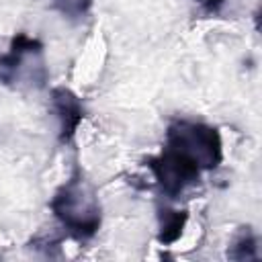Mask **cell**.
<instances>
[{
	"instance_id": "obj_1",
	"label": "cell",
	"mask_w": 262,
	"mask_h": 262,
	"mask_svg": "<svg viewBox=\"0 0 262 262\" xmlns=\"http://www.w3.org/2000/svg\"><path fill=\"white\" fill-rule=\"evenodd\" d=\"M49 209L66 233L76 242L92 239L102 225V207L98 194L78 168L53 192Z\"/></svg>"
},
{
	"instance_id": "obj_2",
	"label": "cell",
	"mask_w": 262,
	"mask_h": 262,
	"mask_svg": "<svg viewBox=\"0 0 262 262\" xmlns=\"http://www.w3.org/2000/svg\"><path fill=\"white\" fill-rule=\"evenodd\" d=\"M45 82L43 43L27 33H16L10 39L8 51L0 53V84L10 88H43Z\"/></svg>"
},
{
	"instance_id": "obj_3",
	"label": "cell",
	"mask_w": 262,
	"mask_h": 262,
	"mask_svg": "<svg viewBox=\"0 0 262 262\" xmlns=\"http://www.w3.org/2000/svg\"><path fill=\"white\" fill-rule=\"evenodd\" d=\"M166 143L188 156L207 172L215 170L223 160V141L217 127L194 119H172L166 127Z\"/></svg>"
},
{
	"instance_id": "obj_4",
	"label": "cell",
	"mask_w": 262,
	"mask_h": 262,
	"mask_svg": "<svg viewBox=\"0 0 262 262\" xmlns=\"http://www.w3.org/2000/svg\"><path fill=\"white\" fill-rule=\"evenodd\" d=\"M145 166L154 174V180L162 194H166L168 199H178L190 186H196L203 174L196 162L168 143H164L160 154L147 158Z\"/></svg>"
},
{
	"instance_id": "obj_5",
	"label": "cell",
	"mask_w": 262,
	"mask_h": 262,
	"mask_svg": "<svg viewBox=\"0 0 262 262\" xmlns=\"http://www.w3.org/2000/svg\"><path fill=\"white\" fill-rule=\"evenodd\" d=\"M49 98H51V108L57 119V139L61 143H70L76 137L78 127L84 119V104L80 96L66 86H55Z\"/></svg>"
},
{
	"instance_id": "obj_6",
	"label": "cell",
	"mask_w": 262,
	"mask_h": 262,
	"mask_svg": "<svg viewBox=\"0 0 262 262\" xmlns=\"http://www.w3.org/2000/svg\"><path fill=\"white\" fill-rule=\"evenodd\" d=\"M186 223H188V213L184 209L160 207L158 209V242L162 246L176 244L182 237Z\"/></svg>"
},
{
	"instance_id": "obj_7",
	"label": "cell",
	"mask_w": 262,
	"mask_h": 262,
	"mask_svg": "<svg viewBox=\"0 0 262 262\" xmlns=\"http://www.w3.org/2000/svg\"><path fill=\"white\" fill-rule=\"evenodd\" d=\"M227 256L231 260H258V237L252 227H242L229 244Z\"/></svg>"
},
{
	"instance_id": "obj_8",
	"label": "cell",
	"mask_w": 262,
	"mask_h": 262,
	"mask_svg": "<svg viewBox=\"0 0 262 262\" xmlns=\"http://www.w3.org/2000/svg\"><path fill=\"white\" fill-rule=\"evenodd\" d=\"M55 2L61 8V12L70 16H80L90 6V0H55Z\"/></svg>"
},
{
	"instance_id": "obj_9",
	"label": "cell",
	"mask_w": 262,
	"mask_h": 262,
	"mask_svg": "<svg viewBox=\"0 0 262 262\" xmlns=\"http://www.w3.org/2000/svg\"><path fill=\"white\" fill-rule=\"evenodd\" d=\"M205 14H217L221 12V8L225 6L227 0H192Z\"/></svg>"
}]
</instances>
